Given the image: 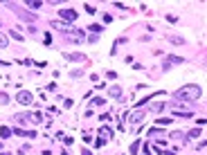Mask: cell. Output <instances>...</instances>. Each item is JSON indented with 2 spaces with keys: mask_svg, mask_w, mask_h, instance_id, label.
Listing matches in <instances>:
<instances>
[{
  "mask_svg": "<svg viewBox=\"0 0 207 155\" xmlns=\"http://www.w3.org/2000/svg\"><path fill=\"white\" fill-rule=\"evenodd\" d=\"M200 94H203V90H200V85H196V83H187L180 90H176V97L182 99V101H196Z\"/></svg>",
  "mask_w": 207,
  "mask_h": 155,
  "instance_id": "obj_1",
  "label": "cell"
},
{
  "mask_svg": "<svg viewBox=\"0 0 207 155\" xmlns=\"http://www.w3.org/2000/svg\"><path fill=\"white\" fill-rule=\"evenodd\" d=\"M16 119L18 121H30V124H41L43 121L41 112H23V115H16Z\"/></svg>",
  "mask_w": 207,
  "mask_h": 155,
  "instance_id": "obj_2",
  "label": "cell"
},
{
  "mask_svg": "<svg viewBox=\"0 0 207 155\" xmlns=\"http://www.w3.org/2000/svg\"><path fill=\"white\" fill-rule=\"evenodd\" d=\"M110 137H113V128H110V126H101V128H99V139H97V146H104V144H106Z\"/></svg>",
  "mask_w": 207,
  "mask_h": 155,
  "instance_id": "obj_3",
  "label": "cell"
},
{
  "mask_svg": "<svg viewBox=\"0 0 207 155\" xmlns=\"http://www.w3.org/2000/svg\"><path fill=\"white\" fill-rule=\"evenodd\" d=\"M16 101L21 103V106H30V103L34 101V94H32V92H27V90H21V92L16 94Z\"/></svg>",
  "mask_w": 207,
  "mask_h": 155,
  "instance_id": "obj_4",
  "label": "cell"
},
{
  "mask_svg": "<svg viewBox=\"0 0 207 155\" xmlns=\"http://www.w3.org/2000/svg\"><path fill=\"white\" fill-rule=\"evenodd\" d=\"M124 119H126V121H131V124H137V121H142V119H144V112L137 108L135 112H126V115H124Z\"/></svg>",
  "mask_w": 207,
  "mask_h": 155,
  "instance_id": "obj_5",
  "label": "cell"
},
{
  "mask_svg": "<svg viewBox=\"0 0 207 155\" xmlns=\"http://www.w3.org/2000/svg\"><path fill=\"white\" fill-rule=\"evenodd\" d=\"M61 18L63 21H77V11H74V9H61Z\"/></svg>",
  "mask_w": 207,
  "mask_h": 155,
  "instance_id": "obj_6",
  "label": "cell"
},
{
  "mask_svg": "<svg viewBox=\"0 0 207 155\" xmlns=\"http://www.w3.org/2000/svg\"><path fill=\"white\" fill-rule=\"evenodd\" d=\"M12 133H14V135H18V137H30V139H32V137H36V133H34V130H23V128H14Z\"/></svg>",
  "mask_w": 207,
  "mask_h": 155,
  "instance_id": "obj_7",
  "label": "cell"
},
{
  "mask_svg": "<svg viewBox=\"0 0 207 155\" xmlns=\"http://www.w3.org/2000/svg\"><path fill=\"white\" fill-rule=\"evenodd\" d=\"M68 36H70V38H74V41H77V43H81L83 38H86V36H83V32L74 30V27H72V32H68Z\"/></svg>",
  "mask_w": 207,
  "mask_h": 155,
  "instance_id": "obj_8",
  "label": "cell"
},
{
  "mask_svg": "<svg viewBox=\"0 0 207 155\" xmlns=\"http://www.w3.org/2000/svg\"><path fill=\"white\" fill-rule=\"evenodd\" d=\"M65 59L68 61H86V56L83 54H65Z\"/></svg>",
  "mask_w": 207,
  "mask_h": 155,
  "instance_id": "obj_9",
  "label": "cell"
},
{
  "mask_svg": "<svg viewBox=\"0 0 207 155\" xmlns=\"http://www.w3.org/2000/svg\"><path fill=\"white\" fill-rule=\"evenodd\" d=\"M9 135H12V128H7V126H0V137H2V139H7Z\"/></svg>",
  "mask_w": 207,
  "mask_h": 155,
  "instance_id": "obj_10",
  "label": "cell"
},
{
  "mask_svg": "<svg viewBox=\"0 0 207 155\" xmlns=\"http://www.w3.org/2000/svg\"><path fill=\"white\" fill-rule=\"evenodd\" d=\"M108 94L110 97H122V88H119V85H113V88L108 90Z\"/></svg>",
  "mask_w": 207,
  "mask_h": 155,
  "instance_id": "obj_11",
  "label": "cell"
},
{
  "mask_svg": "<svg viewBox=\"0 0 207 155\" xmlns=\"http://www.w3.org/2000/svg\"><path fill=\"white\" fill-rule=\"evenodd\" d=\"M128 151H131V155H137V151H140V139H135L133 144H131V148H128Z\"/></svg>",
  "mask_w": 207,
  "mask_h": 155,
  "instance_id": "obj_12",
  "label": "cell"
},
{
  "mask_svg": "<svg viewBox=\"0 0 207 155\" xmlns=\"http://www.w3.org/2000/svg\"><path fill=\"white\" fill-rule=\"evenodd\" d=\"M149 108H151V110H155V112H162V110H164V103H160V101H158V103H151Z\"/></svg>",
  "mask_w": 207,
  "mask_h": 155,
  "instance_id": "obj_13",
  "label": "cell"
},
{
  "mask_svg": "<svg viewBox=\"0 0 207 155\" xmlns=\"http://www.w3.org/2000/svg\"><path fill=\"white\" fill-rule=\"evenodd\" d=\"M0 47H2V50H7V47H9V41H7L5 34H0Z\"/></svg>",
  "mask_w": 207,
  "mask_h": 155,
  "instance_id": "obj_14",
  "label": "cell"
},
{
  "mask_svg": "<svg viewBox=\"0 0 207 155\" xmlns=\"http://www.w3.org/2000/svg\"><path fill=\"white\" fill-rule=\"evenodd\" d=\"M88 30H90V32H92V34H95V36H97V34H101V32H104V30H101V25H90V27H88Z\"/></svg>",
  "mask_w": 207,
  "mask_h": 155,
  "instance_id": "obj_15",
  "label": "cell"
},
{
  "mask_svg": "<svg viewBox=\"0 0 207 155\" xmlns=\"http://www.w3.org/2000/svg\"><path fill=\"white\" fill-rule=\"evenodd\" d=\"M27 7H30V9H39L41 2H39V0H30V2H27Z\"/></svg>",
  "mask_w": 207,
  "mask_h": 155,
  "instance_id": "obj_16",
  "label": "cell"
},
{
  "mask_svg": "<svg viewBox=\"0 0 207 155\" xmlns=\"http://www.w3.org/2000/svg\"><path fill=\"white\" fill-rule=\"evenodd\" d=\"M169 63H185V59H180V56H169Z\"/></svg>",
  "mask_w": 207,
  "mask_h": 155,
  "instance_id": "obj_17",
  "label": "cell"
},
{
  "mask_svg": "<svg viewBox=\"0 0 207 155\" xmlns=\"http://www.w3.org/2000/svg\"><path fill=\"white\" fill-rule=\"evenodd\" d=\"M171 43H176V45H182V43H185V38H180V36H171Z\"/></svg>",
  "mask_w": 207,
  "mask_h": 155,
  "instance_id": "obj_18",
  "label": "cell"
},
{
  "mask_svg": "<svg viewBox=\"0 0 207 155\" xmlns=\"http://www.w3.org/2000/svg\"><path fill=\"white\" fill-rule=\"evenodd\" d=\"M18 16H21V18H25V21H34V16H32V14H25V11H21Z\"/></svg>",
  "mask_w": 207,
  "mask_h": 155,
  "instance_id": "obj_19",
  "label": "cell"
},
{
  "mask_svg": "<svg viewBox=\"0 0 207 155\" xmlns=\"http://www.w3.org/2000/svg\"><path fill=\"white\" fill-rule=\"evenodd\" d=\"M0 103H9V97L5 92H0Z\"/></svg>",
  "mask_w": 207,
  "mask_h": 155,
  "instance_id": "obj_20",
  "label": "cell"
},
{
  "mask_svg": "<svg viewBox=\"0 0 207 155\" xmlns=\"http://www.w3.org/2000/svg\"><path fill=\"white\" fill-rule=\"evenodd\" d=\"M9 36H12V38H16V41H23V36L18 34V32H9Z\"/></svg>",
  "mask_w": 207,
  "mask_h": 155,
  "instance_id": "obj_21",
  "label": "cell"
},
{
  "mask_svg": "<svg viewBox=\"0 0 207 155\" xmlns=\"http://www.w3.org/2000/svg\"><path fill=\"white\" fill-rule=\"evenodd\" d=\"M189 137H200V128H196V130H191V133H189Z\"/></svg>",
  "mask_w": 207,
  "mask_h": 155,
  "instance_id": "obj_22",
  "label": "cell"
},
{
  "mask_svg": "<svg viewBox=\"0 0 207 155\" xmlns=\"http://www.w3.org/2000/svg\"><path fill=\"white\" fill-rule=\"evenodd\" d=\"M86 11H88V14L92 16V14H95V11H97V9H95V7H92V5H86Z\"/></svg>",
  "mask_w": 207,
  "mask_h": 155,
  "instance_id": "obj_23",
  "label": "cell"
},
{
  "mask_svg": "<svg viewBox=\"0 0 207 155\" xmlns=\"http://www.w3.org/2000/svg\"><path fill=\"white\" fill-rule=\"evenodd\" d=\"M160 155H176L173 151H160Z\"/></svg>",
  "mask_w": 207,
  "mask_h": 155,
  "instance_id": "obj_24",
  "label": "cell"
},
{
  "mask_svg": "<svg viewBox=\"0 0 207 155\" xmlns=\"http://www.w3.org/2000/svg\"><path fill=\"white\" fill-rule=\"evenodd\" d=\"M81 155H92V153H90L88 148H83V153H81Z\"/></svg>",
  "mask_w": 207,
  "mask_h": 155,
  "instance_id": "obj_25",
  "label": "cell"
},
{
  "mask_svg": "<svg viewBox=\"0 0 207 155\" xmlns=\"http://www.w3.org/2000/svg\"><path fill=\"white\" fill-rule=\"evenodd\" d=\"M5 65H9V63L7 61H0V67H5Z\"/></svg>",
  "mask_w": 207,
  "mask_h": 155,
  "instance_id": "obj_26",
  "label": "cell"
},
{
  "mask_svg": "<svg viewBox=\"0 0 207 155\" xmlns=\"http://www.w3.org/2000/svg\"><path fill=\"white\" fill-rule=\"evenodd\" d=\"M0 148H2V144H0Z\"/></svg>",
  "mask_w": 207,
  "mask_h": 155,
  "instance_id": "obj_27",
  "label": "cell"
}]
</instances>
